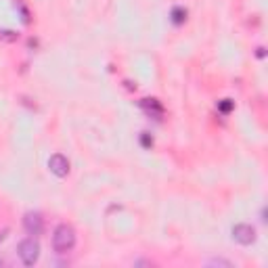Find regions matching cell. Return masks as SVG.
<instances>
[{
    "label": "cell",
    "mask_w": 268,
    "mask_h": 268,
    "mask_svg": "<svg viewBox=\"0 0 268 268\" xmlns=\"http://www.w3.org/2000/svg\"><path fill=\"white\" fill-rule=\"evenodd\" d=\"M233 241H237L239 245H252L256 241V230L249 224H237L233 228Z\"/></svg>",
    "instance_id": "3957f363"
},
{
    "label": "cell",
    "mask_w": 268,
    "mask_h": 268,
    "mask_svg": "<svg viewBox=\"0 0 268 268\" xmlns=\"http://www.w3.org/2000/svg\"><path fill=\"white\" fill-rule=\"evenodd\" d=\"M7 235H9V228H3V230H0V243L7 239Z\"/></svg>",
    "instance_id": "8fae6325"
},
{
    "label": "cell",
    "mask_w": 268,
    "mask_h": 268,
    "mask_svg": "<svg viewBox=\"0 0 268 268\" xmlns=\"http://www.w3.org/2000/svg\"><path fill=\"white\" fill-rule=\"evenodd\" d=\"M76 245V230L69 224H59L52 233V249L57 254H67Z\"/></svg>",
    "instance_id": "6da1fadb"
},
{
    "label": "cell",
    "mask_w": 268,
    "mask_h": 268,
    "mask_svg": "<svg viewBox=\"0 0 268 268\" xmlns=\"http://www.w3.org/2000/svg\"><path fill=\"white\" fill-rule=\"evenodd\" d=\"M185 19H187V11H185V9H181V7H176V9H172V21H174L176 25H181V23H185Z\"/></svg>",
    "instance_id": "52a82bcc"
},
{
    "label": "cell",
    "mask_w": 268,
    "mask_h": 268,
    "mask_svg": "<svg viewBox=\"0 0 268 268\" xmlns=\"http://www.w3.org/2000/svg\"><path fill=\"white\" fill-rule=\"evenodd\" d=\"M17 254H19V258H21V262L25 266H34L36 262H38V258H40V243L36 241L34 237L23 239L19 245H17Z\"/></svg>",
    "instance_id": "7a4b0ae2"
},
{
    "label": "cell",
    "mask_w": 268,
    "mask_h": 268,
    "mask_svg": "<svg viewBox=\"0 0 268 268\" xmlns=\"http://www.w3.org/2000/svg\"><path fill=\"white\" fill-rule=\"evenodd\" d=\"M140 107H142V109H145L149 115H153L155 120H159V117L164 115V107L157 103V99H142V101H140Z\"/></svg>",
    "instance_id": "8992f818"
},
{
    "label": "cell",
    "mask_w": 268,
    "mask_h": 268,
    "mask_svg": "<svg viewBox=\"0 0 268 268\" xmlns=\"http://www.w3.org/2000/svg\"><path fill=\"white\" fill-rule=\"evenodd\" d=\"M48 168H50V172L55 174V176L63 178V176L69 174V159L65 155H61V153H55L48 159Z\"/></svg>",
    "instance_id": "5b68a950"
},
{
    "label": "cell",
    "mask_w": 268,
    "mask_h": 268,
    "mask_svg": "<svg viewBox=\"0 0 268 268\" xmlns=\"http://www.w3.org/2000/svg\"><path fill=\"white\" fill-rule=\"evenodd\" d=\"M218 109H220L222 113H226V111H230V109H233V103H230L228 99H224V103H220V107H218Z\"/></svg>",
    "instance_id": "9c48e42d"
},
{
    "label": "cell",
    "mask_w": 268,
    "mask_h": 268,
    "mask_svg": "<svg viewBox=\"0 0 268 268\" xmlns=\"http://www.w3.org/2000/svg\"><path fill=\"white\" fill-rule=\"evenodd\" d=\"M17 38H19V34L13 32V29H0V40L3 42H15Z\"/></svg>",
    "instance_id": "ba28073f"
},
{
    "label": "cell",
    "mask_w": 268,
    "mask_h": 268,
    "mask_svg": "<svg viewBox=\"0 0 268 268\" xmlns=\"http://www.w3.org/2000/svg\"><path fill=\"white\" fill-rule=\"evenodd\" d=\"M23 228L27 235H40L44 228V220L38 212H27L23 216Z\"/></svg>",
    "instance_id": "277c9868"
},
{
    "label": "cell",
    "mask_w": 268,
    "mask_h": 268,
    "mask_svg": "<svg viewBox=\"0 0 268 268\" xmlns=\"http://www.w3.org/2000/svg\"><path fill=\"white\" fill-rule=\"evenodd\" d=\"M142 145H145V147H151V145H153V138H149L147 134H142Z\"/></svg>",
    "instance_id": "30bf717a"
}]
</instances>
